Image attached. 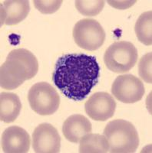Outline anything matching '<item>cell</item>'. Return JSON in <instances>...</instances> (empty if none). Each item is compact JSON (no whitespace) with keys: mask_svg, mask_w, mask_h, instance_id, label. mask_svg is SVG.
<instances>
[{"mask_svg":"<svg viewBox=\"0 0 152 153\" xmlns=\"http://www.w3.org/2000/svg\"><path fill=\"white\" fill-rule=\"evenodd\" d=\"M137 1H108V3L117 9H127L132 6Z\"/></svg>","mask_w":152,"mask_h":153,"instance_id":"19","label":"cell"},{"mask_svg":"<svg viewBox=\"0 0 152 153\" xmlns=\"http://www.w3.org/2000/svg\"><path fill=\"white\" fill-rule=\"evenodd\" d=\"M30 11L28 0H6L1 4V25H15L22 22Z\"/></svg>","mask_w":152,"mask_h":153,"instance_id":"11","label":"cell"},{"mask_svg":"<svg viewBox=\"0 0 152 153\" xmlns=\"http://www.w3.org/2000/svg\"><path fill=\"white\" fill-rule=\"evenodd\" d=\"M75 7L81 14L85 16H98L102 11L105 2L103 0H78L75 1Z\"/></svg>","mask_w":152,"mask_h":153,"instance_id":"16","label":"cell"},{"mask_svg":"<svg viewBox=\"0 0 152 153\" xmlns=\"http://www.w3.org/2000/svg\"><path fill=\"white\" fill-rule=\"evenodd\" d=\"M63 1L61 0H49V1H42L35 0L33 1L34 5L38 11L43 14H52L57 12L61 7Z\"/></svg>","mask_w":152,"mask_h":153,"instance_id":"18","label":"cell"},{"mask_svg":"<svg viewBox=\"0 0 152 153\" xmlns=\"http://www.w3.org/2000/svg\"><path fill=\"white\" fill-rule=\"evenodd\" d=\"M116 106L112 95L106 92H97L86 101L85 110L92 120L105 122L113 117Z\"/></svg>","mask_w":152,"mask_h":153,"instance_id":"9","label":"cell"},{"mask_svg":"<svg viewBox=\"0 0 152 153\" xmlns=\"http://www.w3.org/2000/svg\"><path fill=\"white\" fill-rule=\"evenodd\" d=\"M152 12L142 13L135 23V31L139 42L145 45L152 44Z\"/></svg>","mask_w":152,"mask_h":153,"instance_id":"15","label":"cell"},{"mask_svg":"<svg viewBox=\"0 0 152 153\" xmlns=\"http://www.w3.org/2000/svg\"><path fill=\"white\" fill-rule=\"evenodd\" d=\"M31 139L28 132L19 126H10L5 129L2 136V151L5 153L28 152Z\"/></svg>","mask_w":152,"mask_h":153,"instance_id":"10","label":"cell"},{"mask_svg":"<svg viewBox=\"0 0 152 153\" xmlns=\"http://www.w3.org/2000/svg\"><path fill=\"white\" fill-rule=\"evenodd\" d=\"M112 93L118 100L124 103L140 101L145 93L142 80L132 74L117 76L112 86Z\"/></svg>","mask_w":152,"mask_h":153,"instance_id":"7","label":"cell"},{"mask_svg":"<svg viewBox=\"0 0 152 153\" xmlns=\"http://www.w3.org/2000/svg\"><path fill=\"white\" fill-rule=\"evenodd\" d=\"M99 65L96 57L86 54H66L58 58L52 81L65 97L76 102L87 97L98 83Z\"/></svg>","mask_w":152,"mask_h":153,"instance_id":"1","label":"cell"},{"mask_svg":"<svg viewBox=\"0 0 152 153\" xmlns=\"http://www.w3.org/2000/svg\"><path fill=\"white\" fill-rule=\"evenodd\" d=\"M152 53L149 52L142 56L138 64V73L142 80L152 84Z\"/></svg>","mask_w":152,"mask_h":153,"instance_id":"17","label":"cell"},{"mask_svg":"<svg viewBox=\"0 0 152 153\" xmlns=\"http://www.w3.org/2000/svg\"><path fill=\"white\" fill-rule=\"evenodd\" d=\"M22 103L18 95L2 92L0 95V120L5 123L14 122L19 115Z\"/></svg>","mask_w":152,"mask_h":153,"instance_id":"13","label":"cell"},{"mask_svg":"<svg viewBox=\"0 0 152 153\" xmlns=\"http://www.w3.org/2000/svg\"><path fill=\"white\" fill-rule=\"evenodd\" d=\"M92 131L91 122L81 114H74L65 120L62 126V132L68 141L78 143L86 134Z\"/></svg>","mask_w":152,"mask_h":153,"instance_id":"12","label":"cell"},{"mask_svg":"<svg viewBox=\"0 0 152 153\" xmlns=\"http://www.w3.org/2000/svg\"><path fill=\"white\" fill-rule=\"evenodd\" d=\"M109 152V142L104 135L88 133L80 140L79 152L106 153Z\"/></svg>","mask_w":152,"mask_h":153,"instance_id":"14","label":"cell"},{"mask_svg":"<svg viewBox=\"0 0 152 153\" xmlns=\"http://www.w3.org/2000/svg\"><path fill=\"white\" fill-rule=\"evenodd\" d=\"M31 110L41 116H50L58 110L60 97L54 87L46 82H39L31 86L28 94Z\"/></svg>","mask_w":152,"mask_h":153,"instance_id":"5","label":"cell"},{"mask_svg":"<svg viewBox=\"0 0 152 153\" xmlns=\"http://www.w3.org/2000/svg\"><path fill=\"white\" fill-rule=\"evenodd\" d=\"M138 57V51L131 42L121 41L109 46L104 55V61L111 71L124 74L135 67Z\"/></svg>","mask_w":152,"mask_h":153,"instance_id":"4","label":"cell"},{"mask_svg":"<svg viewBox=\"0 0 152 153\" xmlns=\"http://www.w3.org/2000/svg\"><path fill=\"white\" fill-rule=\"evenodd\" d=\"M32 148L37 153H58L61 137L57 129L49 123L39 124L32 133Z\"/></svg>","mask_w":152,"mask_h":153,"instance_id":"8","label":"cell"},{"mask_svg":"<svg viewBox=\"0 0 152 153\" xmlns=\"http://www.w3.org/2000/svg\"><path fill=\"white\" fill-rule=\"evenodd\" d=\"M72 35L76 45L86 51L100 48L106 37L101 24L91 19H84L78 22L75 25Z\"/></svg>","mask_w":152,"mask_h":153,"instance_id":"6","label":"cell"},{"mask_svg":"<svg viewBox=\"0 0 152 153\" xmlns=\"http://www.w3.org/2000/svg\"><path fill=\"white\" fill-rule=\"evenodd\" d=\"M103 135L109 142L112 153L135 152L139 146V136L135 126L124 120H115L107 124Z\"/></svg>","mask_w":152,"mask_h":153,"instance_id":"3","label":"cell"},{"mask_svg":"<svg viewBox=\"0 0 152 153\" xmlns=\"http://www.w3.org/2000/svg\"><path fill=\"white\" fill-rule=\"evenodd\" d=\"M39 71V62L30 51L12 50L0 69V85L5 90H15L25 80L33 78Z\"/></svg>","mask_w":152,"mask_h":153,"instance_id":"2","label":"cell"}]
</instances>
